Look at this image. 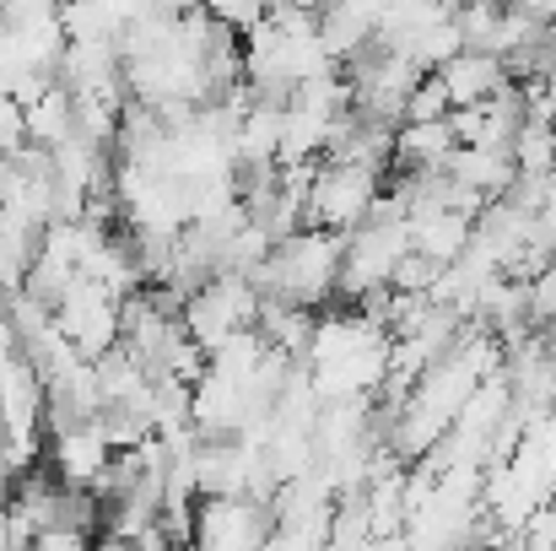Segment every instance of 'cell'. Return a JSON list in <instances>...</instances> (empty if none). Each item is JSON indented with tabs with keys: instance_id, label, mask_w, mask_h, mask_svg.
Instances as JSON below:
<instances>
[{
	"instance_id": "277c9868",
	"label": "cell",
	"mask_w": 556,
	"mask_h": 551,
	"mask_svg": "<svg viewBox=\"0 0 556 551\" xmlns=\"http://www.w3.org/2000/svg\"><path fill=\"white\" fill-rule=\"evenodd\" d=\"M49 465H54V481H60L65 492H92V498H103L114 449H109L103 427L87 422V427H71V433H54V438H49Z\"/></svg>"
},
{
	"instance_id": "4fadbf2b",
	"label": "cell",
	"mask_w": 556,
	"mask_h": 551,
	"mask_svg": "<svg viewBox=\"0 0 556 551\" xmlns=\"http://www.w3.org/2000/svg\"><path fill=\"white\" fill-rule=\"evenodd\" d=\"M33 551H98V536H81V530H43Z\"/></svg>"
},
{
	"instance_id": "7c38bea8",
	"label": "cell",
	"mask_w": 556,
	"mask_h": 551,
	"mask_svg": "<svg viewBox=\"0 0 556 551\" xmlns=\"http://www.w3.org/2000/svg\"><path fill=\"white\" fill-rule=\"evenodd\" d=\"M519 551H556V509L546 503L530 525H519Z\"/></svg>"
},
{
	"instance_id": "30bf717a",
	"label": "cell",
	"mask_w": 556,
	"mask_h": 551,
	"mask_svg": "<svg viewBox=\"0 0 556 551\" xmlns=\"http://www.w3.org/2000/svg\"><path fill=\"white\" fill-rule=\"evenodd\" d=\"M448 114H454V98H448L443 76H438V71L421 76V87H416L410 103H405V125H443Z\"/></svg>"
},
{
	"instance_id": "3957f363",
	"label": "cell",
	"mask_w": 556,
	"mask_h": 551,
	"mask_svg": "<svg viewBox=\"0 0 556 551\" xmlns=\"http://www.w3.org/2000/svg\"><path fill=\"white\" fill-rule=\"evenodd\" d=\"M378 200H383V174L325 163L319 179H314V189H308V227H325V233L352 238V233L372 216Z\"/></svg>"
},
{
	"instance_id": "52a82bcc",
	"label": "cell",
	"mask_w": 556,
	"mask_h": 551,
	"mask_svg": "<svg viewBox=\"0 0 556 551\" xmlns=\"http://www.w3.org/2000/svg\"><path fill=\"white\" fill-rule=\"evenodd\" d=\"M378 16H383V5H330V11H319V43H325V54L341 65H352V60H363L372 43H378Z\"/></svg>"
},
{
	"instance_id": "7a4b0ae2",
	"label": "cell",
	"mask_w": 556,
	"mask_h": 551,
	"mask_svg": "<svg viewBox=\"0 0 556 551\" xmlns=\"http://www.w3.org/2000/svg\"><path fill=\"white\" fill-rule=\"evenodd\" d=\"M410 254V222H363L346 238V260H341V287L336 298L363 303L372 292H383L394 281V265Z\"/></svg>"
},
{
	"instance_id": "9c48e42d",
	"label": "cell",
	"mask_w": 556,
	"mask_h": 551,
	"mask_svg": "<svg viewBox=\"0 0 556 551\" xmlns=\"http://www.w3.org/2000/svg\"><path fill=\"white\" fill-rule=\"evenodd\" d=\"M508 158H514V168H519L525 179H556V130L541 125V120H530V125L514 136Z\"/></svg>"
},
{
	"instance_id": "6da1fadb",
	"label": "cell",
	"mask_w": 556,
	"mask_h": 551,
	"mask_svg": "<svg viewBox=\"0 0 556 551\" xmlns=\"http://www.w3.org/2000/svg\"><path fill=\"white\" fill-rule=\"evenodd\" d=\"M341 260H346V238H341V233L303 227V233H292L287 243H276L270 260H265L249 281L260 287V298L314 314V303L336 298V287H341Z\"/></svg>"
},
{
	"instance_id": "ba28073f",
	"label": "cell",
	"mask_w": 556,
	"mask_h": 551,
	"mask_svg": "<svg viewBox=\"0 0 556 551\" xmlns=\"http://www.w3.org/2000/svg\"><path fill=\"white\" fill-rule=\"evenodd\" d=\"M27 136H33V147H43V152H60V147H71L76 141V98L54 82L38 103H27Z\"/></svg>"
},
{
	"instance_id": "8fae6325",
	"label": "cell",
	"mask_w": 556,
	"mask_h": 551,
	"mask_svg": "<svg viewBox=\"0 0 556 551\" xmlns=\"http://www.w3.org/2000/svg\"><path fill=\"white\" fill-rule=\"evenodd\" d=\"M530 320H535V330H546L556 320V260L530 281Z\"/></svg>"
},
{
	"instance_id": "5b68a950",
	"label": "cell",
	"mask_w": 556,
	"mask_h": 551,
	"mask_svg": "<svg viewBox=\"0 0 556 551\" xmlns=\"http://www.w3.org/2000/svg\"><path fill=\"white\" fill-rule=\"evenodd\" d=\"M470 238H476V216H459L448 205H410V254L448 271L465 260Z\"/></svg>"
},
{
	"instance_id": "8992f818",
	"label": "cell",
	"mask_w": 556,
	"mask_h": 551,
	"mask_svg": "<svg viewBox=\"0 0 556 551\" xmlns=\"http://www.w3.org/2000/svg\"><path fill=\"white\" fill-rule=\"evenodd\" d=\"M443 87H448V98H454V109H486L503 87H514V76H508V65L497 60V54H481V49H465V54H454L443 71Z\"/></svg>"
}]
</instances>
